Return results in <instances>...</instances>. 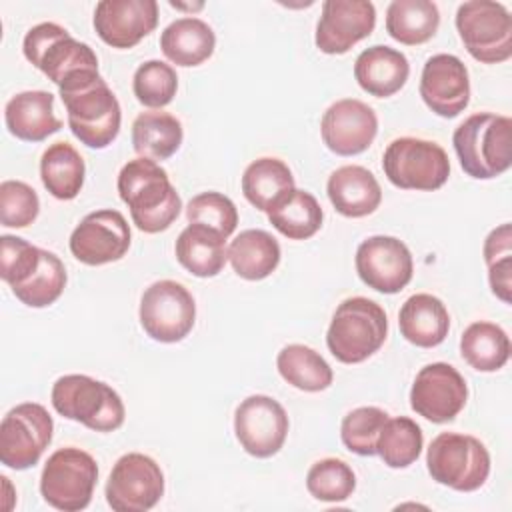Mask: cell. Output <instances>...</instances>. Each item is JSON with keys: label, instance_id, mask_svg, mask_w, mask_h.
<instances>
[{"label": "cell", "instance_id": "1", "mask_svg": "<svg viewBox=\"0 0 512 512\" xmlns=\"http://www.w3.org/2000/svg\"><path fill=\"white\" fill-rule=\"evenodd\" d=\"M60 98L68 112L72 134L88 148L110 146L122 122L120 102L98 70H80L60 86Z\"/></svg>", "mask_w": 512, "mask_h": 512}, {"label": "cell", "instance_id": "2", "mask_svg": "<svg viewBox=\"0 0 512 512\" xmlns=\"http://www.w3.org/2000/svg\"><path fill=\"white\" fill-rule=\"evenodd\" d=\"M118 194L128 206L132 222L146 234H158L180 216L182 200L168 172L154 160H128L118 174Z\"/></svg>", "mask_w": 512, "mask_h": 512}, {"label": "cell", "instance_id": "3", "mask_svg": "<svg viewBox=\"0 0 512 512\" xmlns=\"http://www.w3.org/2000/svg\"><path fill=\"white\" fill-rule=\"evenodd\" d=\"M452 144L468 176L496 178L512 164V120L494 112L472 114L454 130Z\"/></svg>", "mask_w": 512, "mask_h": 512}, {"label": "cell", "instance_id": "4", "mask_svg": "<svg viewBox=\"0 0 512 512\" xmlns=\"http://www.w3.org/2000/svg\"><path fill=\"white\" fill-rule=\"evenodd\" d=\"M388 336L384 308L364 296L338 304L326 332V346L342 364H360L382 348Z\"/></svg>", "mask_w": 512, "mask_h": 512}, {"label": "cell", "instance_id": "5", "mask_svg": "<svg viewBox=\"0 0 512 512\" xmlns=\"http://www.w3.org/2000/svg\"><path fill=\"white\" fill-rule=\"evenodd\" d=\"M54 410L94 432H114L124 424L126 408L120 394L86 374L60 376L50 394Z\"/></svg>", "mask_w": 512, "mask_h": 512}, {"label": "cell", "instance_id": "6", "mask_svg": "<svg viewBox=\"0 0 512 512\" xmlns=\"http://www.w3.org/2000/svg\"><path fill=\"white\" fill-rule=\"evenodd\" d=\"M426 466L438 484L456 492H474L488 480L490 454L476 436L440 432L428 446Z\"/></svg>", "mask_w": 512, "mask_h": 512}, {"label": "cell", "instance_id": "7", "mask_svg": "<svg viewBox=\"0 0 512 512\" xmlns=\"http://www.w3.org/2000/svg\"><path fill=\"white\" fill-rule=\"evenodd\" d=\"M382 170L388 182L400 190L432 192L446 184L450 176V160L440 144L402 136L386 146Z\"/></svg>", "mask_w": 512, "mask_h": 512}, {"label": "cell", "instance_id": "8", "mask_svg": "<svg viewBox=\"0 0 512 512\" xmlns=\"http://www.w3.org/2000/svg\"><path fill=\"white\" fill-rule=\"evenodd\" d=\"M98 482V464L92 454L66 446L52 452L42 468L40 494L56 510H84Z\"/></svg>", "mask_w": 512, "mask_h": 512}, {"label": "cell", "instance_id": "9", "mask_svg": "<svg viewBox=\"0 0 512 512\" xmlns=\"http://www.w3.org/2000/svg\"><path fill=\"white\" fill-rule=\"evenodd\" d=\"M456 30L468 54L482 64H500L512 56V16L504 4L470 0L456 10Z\"/></svg>", "mask_w": 512, "mask_h": 512}, {"label": "cell", "instance_id": "10", "mask_svg": "<svg viewBox=\"0 0 512 512\" xmlns=\"http://www.w3.org/2000/svg\"><path fill=\"white\" fill-rule=\"evenodd\" d=\"M22 50L26 60L56 86L80 70H98L96 52L56 22L32 26L24 36Z\"/></svg>", "mask_w": 512, "mask_h": 512}, {"label": "cell", "instance_id": "11", "mask_svg": "<svg viewBox=\"0 0 512 512\" xmlns=\"http://www.w3.org/2000/svg\"><path fill=\"white\" fill-rule=\"evenodd\" d=\"M140 326L162 344L184 340L196 322V302L188 288L176 280L150 284L140 298Z\"/></svg>", "mask_w": 512, "mask_h": 512}, {"label": "cell", "instance_id": "12", "mask_svg": "<svg viewBox=\"0 0 512 512\" xmlns=\"http://www.w3.org/2000/svg\"><path fill=\"white\" fill-rule=\"evenodd\" d=\"M54 420L36 402L14 406L0 424V462L12 470H28L52 442Z\"/></svg>", "mask_w": 512, "mask_h": 512}, {"label": "cell", "instance_id": "13", "mask_svg": "<svg viewBox=\"0 0 512 512\" xmlns=\"http://www.w3.org/2000/svg\"><path fill=\"white\" fill-rule=\"evenodd\" d=\"M104 492L116 512H146L164 496V472L154 458L128 452L112 466Z\"/></svg>", "mask_w": 512, "mask_h": 512}, {"label": "cell", "instance_id": "14", "mask_svg": "<svg viewBox=\"0 0 512 512\" xmlns=\"http://www.w3.org/2000/svg\"><path fill=\"white\" fill-rule=\"evenodd\" d=\"M288 414L284 406L266 394L244 398L234 412V434L240 446L256 458L280 452L288 436Z\"/></svg>", "mask_w": 512, "mask_h": 512}, {"label": "cell", "instance_id": "15", "mask_svg": "<svg viewBox=\"0 0 512 512\" xmlns=\"http://www.w3.org/2000/svg\"><path fill=\"white\" fill-rule=\"evenodd\" d=\"M466 400L468 386L464 376L446 362H432L420 368L410 388V408L434 424L454 420Z\"/></svg>", "mask_w": 512, "mask_h": 512}, {"label": "cell", "instance_id": "16", "mask_svg": "<svg viewBox=\"0 0 512 512\" xmlns=\"http://www.w3.org/2000/svg\"><path fill=\"white\" fill-rule=\"evenodd\" d=\"M130 226L112 208L86 214L70 234L72 256L86 266H102L126 256L130 248Z\"/></svg>", "mask_w": 512, "mask_h": 512}, {"label": "cell", "instance_id": "17", "mask_svg": "<svg viewBox=\"0 0 512 512\" xmlns=\"http://www.w3.org/2000/svg\"><path fill=\"white\" fill-rule=\"evenodd\" d=\"M356 272L360 280L382 294L404 290L414 274V262L408 246L394 236H370L356 248Z\"/></svg>", "mask_w": 512, "mask_h": 512}, {"label": "cell", "instance_id": "18", "mask_svg": "<svg viewBox=\"0 0 512 512\" xmlns=\"http://www.w3.org/2000/svg\"><path fill=\"white\" fill-rule=\"evenodd\" d=\"M376 26V8L368 0H326L316 24V48L324 54H346L368 38Z\"/></svg>", "mask_w": 512, "mask_h": 512}, {"label": "cell", "instance_id": "19", "mask_svg": "<svg viewBox=\"0 0 512 512\" xmlns=\"http://www.w3.org/2000/svg\"><path fill=\"white\" fill-rule=\"evenodd\" d=\"M326 148L338 156H356L370 148L378 134L376 112L362 100L342 98L328 106L320 122Z\"/></svg>", "mask_w": 512, "mask_h": 512}, {"label": "cell", "instance_id": "20", "mask_svg": "<svg viewBox=\"0 0 512 512\" xmlns=\"http://www.w3.org/2000/svg\"><path fill=\"white\" fill-rule=\"evenodd\" d=\"M424 104L442 118H456L470 102V76L466 64L454 54H434L420 76Z\"/></svg>", "mask_w": 512, "mask_h": 512}, {"label": "cell", "instance_id": "21", "mask_svg": "<svg viewBox=\"0 0 512 512\" xmlns=\"http://www.w3.org/2000/svg\"><path fill=\"white\" fill-rule=\"evenodd\" d=\"M156 24V0H102L94 8V30L112 48H134Z\"/></svg>", "mask_w": 512, "mask_h": 512}, {"label": "cell", "instance_id": "22", "mask_svg": "<svg viewBox=\"0 0 512 512\" xmlns=\"http://www.w3.org/2000/svg\"><path fill=\"white\" fill-rule=\"evenodd\" d=\"M334 210L346 218H364L382 202V188L376 176L358 164L336 168L326 184Z\"/></svg>", "mask_w": 512, "mask_h": 512}, {"label": "cell", "instance_id": "23", "mask_svg": "<svg viewBox=\"0 0 512 512\" xmlns=\"http://www.w3.org/2000/svg\"><path fill=\"white\" fill-rule=\"evenodd\" d=\"M4 122L8 132L24 142H42L62 128L54 114V96L46 90L14 94L6 102Z\"/></svg>", "mask_w": 512, "mask_h": 512}, {"label": "cell", "instance_id": "24", "mask_svg": "<svg viewBox=\"0 0 512 512\" xmlns=\"http://www.w3.org/2000/svg\"><path fill=\"white\" fill-rule=\"evenodd\" d=\"M408 76V58L390 46H370L362 50L354 62V78L358 86L376 98H388L400 92Z\"/></svg>", "mask_w": 512, "mask_h": 512}, {"label": "cell", "instance_id": "25", "mask_svg": "<svg viewBox=\"0 0 512 512\" xmlns=\"http://www.w3.org/2000/svg\"><path fill=\"white\" fill-rule=\"evenodd\" d=\"M398 326L400 334L410 344L418 348H434L448 336L450 314L440 298L420 292L400 306Z\"/></svg>", "mask_w": 512, "mask_h": 512}, {"label": "cell", "instance_id": "26", "mask_svg": "<svg viewBox=\"0 0 512 512\" xmlns=\"http://www.w3.org/2000/svg\"><path fill=\"white\" fill-rule=\"evenodd\" d=\"M174 254L190 274L212 278L222 272L228 260L226 238L204 224H188L176 238Z\"/></svg>", "mask_w": 512, "mask_h": 512}, {"label": "cell", "instance_id": "27", "mask_svg": "<svg viewBox=\"0 0 512 512\" xmlns=\"http://www.w3.org/2000/svg\"><path fill=\"white\" fill-rule=\"evenodd\" d=\"M214 48V30L194 16L170 22L160 34V50L176 66H198L214 54Z\"/></svg>", "mask_w": 512, "mask_h": 512}, {"label": "cell", "instance_id": "28", "mask_svg": "<svg viewBox=\"0 0 512 512\" xmlns=\"http://www.w3.org/2000/svg\"><path fill=\"white\" fill-rule=\"evenodd\" d=\"M280 244L278 240L258 228L240 232L228 246V260L232 270L244 280H264L280 264Z\"/></svg>", "mask_w": 512, "mask_h": 512}, {"label": "cell", "instance_id": "29", "mask_svg": "<svg viewBox=\"0 0 512 512\" xmlns=\"http://www.w3.org/2000/svg\"><path fill=\"white\" fill-rule=\"evenodd\" d=\"M184 140L182 122L168 112H142L132 122V146L140 158L168 160Z\"/></svg>", "mask_w": 512, "mask_h": 512}, {"label": "cell", "instance_id": "30", "mask_svg": "<svg viewBox=\"0 0 512 512\" xmlns=\"http://www.w3.org/2000/svg\"><path fill=\"white\" fill-rule=\"evenodd\" d=\"M266 214L270 224L290 240L312 238L322 228L324 220V212L316 196L298 188L286 192Z\"/></svg>", "mask_w": 512, "mask_h": 512}, {"label": "cell", "instance_id": "31", "mask_svg": "<svg viewBox=\"0 0 512 512\" xmlns=\"http://www.w3.org/2000/svg\"><path fill=\"white\" fill-rule=\"evenodd\" d=\"M440 26L438 6L430 0H394L386 10V32L400 44L428 42Z\"/></svg>", "mask_w": 512, "mask_h": 512}, {"label": "cell", "instance_id": "32", "mask_svg": "<svg viewBox=\"0 0 512 512\" xmlns=\"http://www.w3.org/2000/svg\"><path fill=\"white\" fill-rule=\"evenodd\" d=\"M84 174V160L68 142L50 144L40 158L42 184L58 200L76 198L84 186Z\"/></svg>", "mask_w": 512, "mask_h": 512}, {"label": "cell", "instance_id": "33", "mask_svg": "<svg viewBox=\"0 0 512 512\" xmlns=\"http://www.w3.org/2000/svg\"><path fill=\"white\" fill-rule=\"evenodd\" d=\"M242 194L258 210L268 212L294 186L292 170L280 158H258L242 174Z\"/></svg>", "mask_w": 512, "mask_h": 512}, {"label": "cell", "instance_id": "34", "mask_svg": "<svg viewBox=\"0 0 512 512\" xmlns=\"http://www.w3.org/2000/svg\"><path fill=\"white\" fill-rule=\"evenodd\" d=\"M460 354L478 372H496L510 358V338L494 322H472L460 336Z\"/></svg>", "mask_w": 512, "mask_h": 512}, {"label": "cell", "instance_id": "35", "mask_svg": "<svg viewBox=\"0 0 512 512\" xmlns=\"http://www.w3.org/2000/svg\"><path fill=\"white\" fill-rule=\"evenodd\" d=\"M276 368L290 386L302 392H322L334 380L330 364L304 344L284 346L276 356Z\"/></svg>", "mask_w": 512, "mask_h": 512}, {"label": "cell", "instance_id": "36", "mask_svg": "<svg viewBox=\"0 0 512 512\" xmlns=\"http://www.w3.org/2000/svg\"><path fill=\"white\" fill-rule=\"evenodd\" d=\"M422 428L408 416L388 418L376 440V454L390 468H408L422 452Z\"/></svg>", "mask_w": 512, "mask_h": 512}, {"label": "cell", "instance_id": "37", "mask_svg": "<svg viewBox=\"0 0 512 512\" xmlns=\"http://www.w3.org/2000/svg\"><path fill=\"white\" fill-rule=\"evenodd\" d=\"M66 280L68 276L62 260L54 252L42 248V260L38 268L24 282L14 286L12 292L22 304L30 308H46L62 296Z\"/></svg>", "mask_w": 512, "mask_h": 512}, {"label": "cell", "instance_id": "38", "mask_svg": "<svg viewBox=\"0 0 512 512\" xmlns=\"http://www.w3.org/2000/svg\"><path fill=\"white\" fill-rule=\"evenodd\" d=\"M306 488L320 502H344L356 490V474L340 458H322L310 466Z\"/></svg>", "mask_w": 512, "mask_h": 512}, {"label": "cell", "instance_id": "39", "mask_svg": "<svg viewBox=\"0 0 512 512\" xmlns=\"http://www.w3.org/2000/svg\"><path fill=\"white\" fill-rule=\"evenodd\" d=\"M132 90L142 106L164 108L174 100L178 90L176 70L162 60H146L134 72Z\"/></svg>", "mask_w": 512, "mask_h": 512}, {"label": "cell", "instance_id": "40", "mask_svg": "<svg viewBox=\"0 0 512 512\" xmlns=\"http://www.w3.org/2000/svg\"><path fill=\"white\" fill-rule=\"evenodd\" d=\"M388 418V412L378 406H360L350 410L340 424L342 444L358 456H374L378 434Z\"/></svg>", "mask_w": 512, "mask_h": 512}, {"label": "cell", "instance_id": "41", "mask_svg": "<svg viewBox=\"0 0 512 512\" xmlns=\"http://www.w3.org/2000/svg\"><path fill=\"white\" fill-rule=\"evenodd\" d=\"M186 218L190 224H204L224 238H228L238 226L236 204L220 192L196 194L186 206Z\"/></svg>", "mask_w": 512, "mask_h": 512}, {"label": "cell", "instance_id": "42", "mask_svg": "<svg viewBox=\"0 0 512 512\" xmlns=\"http://www.w3.org/2000/svg\"><path fill=\"white\" fill-rule=\"evenodd\" d=\"M40 212V198L32 186L22 180H4L0 184V224L6 228H26Z\"/></svg>", "mask_w": 512, "mask_h": 512}, {"label": "cell", "instance_id": "43", "mask_svg": "<svg viewBox=\"0 0 512 512\" xmlns=\"http://www.w3.org/2000/svg\"><path fill=\"white\" fill-rule=\"evenodd\" d=\"M40 260L42 248L20 236H0V276L10 288L24 282L38 268Z\"/></svg>", "mask_w": 512, "mask_h": 512}, {"label": "cell", "instance_id": "44", "mask_svg": "<svg viewBox=\"0 0 512 512\" xmlns=\"http://www.w3.org/2000/svg\"><path fill=\"white\" fill-rule=\"evenodd\" d=\"M488 282L492 294L502 302L510 304L512 300V256H504L488 264Z\"/></svg>", "mask_w": 512, "mask_h": 512}, {"label": "cell", "instance_id": "45", "mask_svg": "<svg viewBox=\"0 0 512 512\" xmlns=\"http://www.w3.org/2000/svg\"><path fill=\"white\" fill-rule=\"evenodd\" d=\"M482 254H484V262L486 266L494 260H500L504 256H512V226L506 222V224H500L498 228H494L486 240H484V248H482Z\"/></svg>", "mask_w": 512, "mask_h": 512}]
</instances>
